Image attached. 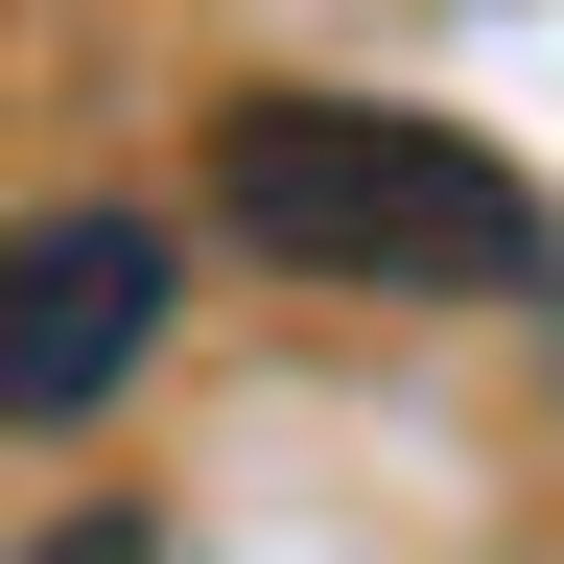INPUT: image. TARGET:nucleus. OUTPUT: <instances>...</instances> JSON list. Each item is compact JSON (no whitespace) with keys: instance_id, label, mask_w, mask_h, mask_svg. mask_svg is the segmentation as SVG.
I'll list each match as a JSON object with an SVG mask.
<instances>
[{"instance_id":"f257e3e1","label":"nucleus","mask_w":564,"mask_h":564,"mask_svg":"<svg viewBox=\"0 0 564 564\" xmlns=\"http://www.w3.org/2000/svg\"><path fill=\"white\" fill-rule=\"evenodd\" d=\"M212 236L282 259V282H377V306H518L564 259V212L494 165L470 118H400V95H236L212 118Z\"/></svg>"},{"instance_id":"f03ea898","label":"nucleus","mask_w":564,"mask_h":564,"mask_svg":"<svg viewBox=\"0 0 564 564\" xmlns=\"http://www.w3.org/2000/svg\"><path fill=\"white\" fill-rule=\"evenodd\" d=\"M165 282H188L165 212H0V423H95L165 352Z\"/></svg>"},{"instance_id":"7ed1b4c3","label":"nucleus","mask_w":564,"mask_h":564,"mask_svg":"<svg viewBox=\"0 0 564 564\" xmlns=\"http://www.w3.org/2000/svg\"><path fill=\"white\" fill-rule=\"evenodd\" d=\"M24 564H165V518H141V494H70V518H47Z\"/></svg>"}]
</instances>
